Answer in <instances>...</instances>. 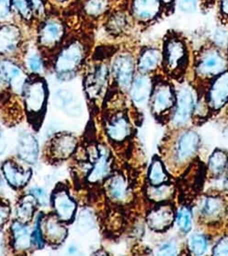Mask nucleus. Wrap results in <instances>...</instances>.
Masks as SVG:
<instances>
[{
	"instance_id": "obj_24",
	"label": "nucleus",
	"mask_w": 228,
	"mask_h": 256,
	"mask_svg": "<svg viewBox=\"0 0 228 256\" xmlns=\"http://www.w3.org/2000/svg\"><path fill=\"white\" fill-rule=\"evenodd\" d=\"M14 236V247L16 250H24L30 246V236L28 228L20 222H16L12 226Z\"/></svg>"
},
{
	"instance_id": "obj_36",
	"label": "nucleus",
	"mask_w": 228,
	"mask_h": 256,
	"mask_svg": "<svg viewBox=\"0 0 228 256\" xmlns=\"http://www.w3.org/2000/svg\"><path fill=\"white\" fill-rule=\"evenodd\" d=\"M12 3L22 17L26 19L31 18L32 10L29 0H12Z\"/></svg>"
},
{
	"instance_id": "obj_34",
	"label": "nucleus",
	"mask_w": 228,
	"mask_h": 256,
	"mask_svg": "<svg viewBox=\"0 0 228 256\" xmlns=\"http://www.w3.org/2000/svg\"><path fill=\"white\" fill-rule=\"evenodd\" d=\"M178 225L184 232H190L192 228V214L188 208H184L178 212L177 216Z\"/></svg>"
},
{
	"instance_id": "obj_42",
	"label": "nucleus",
	"mask_w": 228,
	"mask_h": 256,
	"mask_svg": "<svg viewBox=\"0 0 228 256\" xmlns=\"http://www.w3.org/2000/svg\"><path fill=\"white\" fill-rule=\"evenodd\" d=\"M32 194L42 205H46L47 204V194L44 190L40 188H34L32 190Z\"/></svg>"
},
{
	"instance_id": "obj_5",
	"label": "nucleus",
	"mask_w": 228,
	"mask_h": 256,
	"mask_svg": "<svg viewBox=\"0 0 228 256\" xmlns=\"http://www.w3.org/2000/svg\"><path fill=\"white\" fill-rule=\"evenodd\" d=\"M149 99L152 111L156 116L162 115L173 107L176 100L173 87L162 75L154 76Z\"/></svg>"
},
{
	"instance_id": "obj_44",
	"label": "nucleus",
	"mask_w": 228,
	"mask_h": 256,
	"mask_svg": "<svg viewBox=\"0 0 228 256\" xmlns=\"http://www.w3.org/2000/svg\"><path fill=\"white\" fill-rule=\"evenodd\" d=\"M10 8L6 0H0V18H5L9 14Z\"/></svg>"
},
{
	"instance_id": "obj_39",
	"label": "nucleus",
	"mask_w": 228,
	"mask_h": 256,
	"mask_svg": "<svg viewBox=\"0 0 228 256\" xmlns=\"http://www.w3.org/2000/svg\"><path fill=\"white\" fill-rule=\"evenodd\" d=\"M177 247L175 244L166 243L163 244L158 250V255L164 256H173L177 254Z\"/></svg>"
},
{
	"instance_id": "obj_30",
	"label": "nucleus",
	"mask_w": 228,
	"mask_h": 256,
	"mask_svg": "<svg viewBox=\"0 0 228 256\" xmlns=\"http://www.w3.org/2000/svg\"><path fill=\"white\" fill-rule=\"evenodd\" d=\"M0 74L6 82H15L21 76L20 68L15 64L10 62L3 61L0 62Z\"/></svg>"
},
{
	"instance_id": "obj_20",
	"label": "nucleus",
	"mask_w": 228,
	"mask_h": 256,
	"mask_svg": "<svg viewBox=\"0 0 228 256\" xmlns=\"http://www.w3.org/2000/svg\"><path fill=\"white\" fill-rule=\"evenodd\" d=\"M2 170L7 181L10 185L15 188L23 187L27 184L32 176L30 170L22 171L12 161L5 162Z\"/></svg>"
},
{
	"instance_id": "obj_51",
	"label": "nucleus",
	"mask_w": 228,
	"mask_h": 256,
	"mask_svg": "<svg viewBox=\"0 0 228 256\" xmlns=\"http://www.w3.org/2000/svg\"></svg>"
},
{
	"instance_id": "obj_18",
	"label": "nucleus",
	"mask_w": 228,
	"mask_h": 256,
	"mask_svg": "<svg viewBox=\"0 0 228 256\" xmlns=\"http://www.w3.org/2000/svg\"><path fill=\"white\" fill-rule=\"evenodd\" d=\"M20 158L29 164H34L37 161L38 144L37 140L32 134H22L18 146Z\"/></svg>"
},
{
	"instance_id": "obj_37",
	"label": "nucleus",
	"mask_w": 228,
	"mask_h": 256,
	"mask_svg": "<svg viewBox=\"0 0 228 256\" xmlns=\"http://www.w3.org/2000/svg\"><path fill=\"white\" fill-rule=\"evenodd\" d=\"M214 41L219 47H225L228 44V30L220 27L216 30L214 35Z\"/></svg>"
},
{
	"instance_id": "obj_13",
	"label": "nucleus",
	"mask_w": 228,
	"mask_h": 256,
	"mask_svg": "<svg viewBox=\"0 0 228 256\" xmlns=\"http://www.w3.org/2000/svg\"><path fill=\"white\" fill-rule=\"evenodd\" d=\"M106 130L111 139L121 142L129 136L131 128L127 116L122 112H118L112 116L106 125Z\"/></svg>"
},
{
	"instance_id": "obj_32",
	"label": "nucleus",
	"mask_w": 228,
	"mask_h": 256,
	"mask_svg": "<svg viewBox=\"0 0 228 256\" xmlns=\"http://www.w3.org/2000/svg\"><path fill=\"white\" fill-rule=\"evenodd\" d=\"M149 178L154 185H160L167 178L163 166L159 160H155L150 168Z\"/></svg>"
},
{
	"instance_id": "obj_12",
	"label": "nucleus",
	"mask_w": 228,
	"mask_h": 256,
	"mask_svg": "<svg viewBox=\"0 0 228 256\" xmlns=\"http://www.w3.org/2000/svg\"><path fill=\"white\" fill-rule=\"evenodd\" d=\"M210 106L214 110H220L228 101V72L220 74L214 81L209 94Z\"/></svg>"
},
{
	"instance_id": "obj_43",
	"label": "nucleus",
	"mask_w": 228,
	"mask_h": 256,
	"mask_svg": "<svg viewBox=\"0 0 228 256\" xmlns=\"http://www.w3.org/2000/svg\"><path fill=\"white\" fill-rule=\"evenodd\" d=\"M29 66L32 71H40L42 68V62L39 56L37 55L32 56L29 60Z\"/></svg>"
},
{
	"instance_id": "obj_16",
	"label": "nucleus",
	"mask_w": 228,
	"mask_h": 256,
	"mask_svg": "<svg viewBox=\"0 0 228 256\" xmlns=\"http://www.w3.org/2000/svg\"><path fill=\"white\" fill-rule=\"evenodd\" d=\"M200 137L194 131H188L181 136L178 142L177 156L180 161H184L191 158L198 149Z\"/></svg>"
},
{
	"instance_id": "obj_29",
	"label": "nucleus",
	"mask_w": 228,
	"mask_h": 256,
	"mask_svg": "<svg viewBox=\"0 0 228 256\" xmlns=\"http://www.w3.org/2000/svg\"><path fill=\"white\" fill-rule=\"evenodd\" d=\"M108 191L114 200H122L126 197V186L123 178L116 176L112 178L108 184Z\"/></svg>"
},
{
	"instance_id": "obj_40",
	"label": "nucleus",
	"mask_w": 228,
	"mask_h": 256,
	"mask_svg": "<svg viewBox=\"0 0 228 256\" xmlns=\"http://www.w3.org/2000/svg\"><path fill=\"white\" fill-rule=\"evenodd\" d=\"M197 0H180V10L185 13H193L197 8Z\"/></svg>"
},
{
	"instance_id": "obj_7",
	"label": "nucleus",
	"mask_w": 228,
	"mask_h": 256,
	"mask_svg": "<svg viewBox=\"0 0 228 256\" xmlns=\"http://www.w3.org/2000/svg\"><path fill=\"white\" fill-rule=\"evenodd\" d=\"M66 29L60 20H48L40 30L39 42L42 47L54 49L62 47L66 38Z\"/></svg>"
},
{
	"instance_id": "obj_14",
	"label": "nucleus",
	"mask_w": 228,
	"mask_h": 256,
	"mask_svg": "<svg viewBox=\"0 0 228 256\" xmlns=\"http://www.w3.org/2000/svg\"><path fill=\"white\" fill-rule=\"evenodd\" d=\"M153 84V77L140 74L136 76L130 88V95L134 102L142 104L150 98Z\"/></svg>"
},
{
	"instance_id": "obj_45",
	"label": "nucleus",
	"mask_w": 228,
	"mask_h": 256,
	"mask_svg": "<svg viewBox=\"0 0 228 256\" xmlns=\"http://www.w3.org/2000/svg\"><path fill=\"white\" fill-rule=\"evenodd\" d=\"M34 235L36 243H37L38 245L40 246V247H42V246H43V240H42V234L41 232H40L39 222H38L37 226H36V230L35 232H34Z\"/></svg>"
},
{
	"instance_id": "obj_21",
	"label": "nucleus",
	"mask_w": 228,
	"mask_h": 256,
	"mask_svg": "<svg viewBox=\"0 0 228 256\" xmlns=\"http://www.w3.org/2000/svg\"><path fill=\"white\" fill-rule=\"evenodd\" d=\"M20 40V31L15 26H6L0 28V53L13 52L18 48Z\"/></svg>"
},
{
	"instance_id": "obj_1",
	"label": "nucleus",
	"mask_w": 228,
	"mask_h": 256,
	"mask_svg": "<svg viewBox=\"0 0 228 256\" xmlns=\"http://www.w3.org/2000/svg\"><path fill=\"white\" fill-rule=\"evenodd\" d=\"M89 40L73 35L62 46L55 61V71L62 81H70L83 69L89 53Z\"/></svg>"
},
{
	"instance_id": "obj_25",
	"label": "nucleus",
	"mask_w": 228,
	"mask_h": 256,
	"mask_svg": "<svg viewBox=\"0 0 228 256\" xmlns=\"http://www.w3.org/2000/svg\"><path fill=\"white\" fill-rule=\"evenodd\" d=\"M109 170L108 155L106 150H102L100 157L94 165L93 170L89 176L90 182H96L105 177Z\"/></svg>"
},
{
	"instance_id": "obj_47",
	"label": "nucleus",
	"mask_w": 228,
	"mask_h": 256,
	"mask_svg": "<svg viewBox=\"0 0 228 256\" xmlns=\"http://www.w3.org/2000/svg\"><path fill=\"white\" fill-rule=\"evenodd\" d=\"M6 146V144L5 140H4L3 136L0 134V154H2L4 151H5Z\"/></svg>"
},
{
	"instance_id": "obj_10",
	"label": "nucleus",
	"mask_w": 228,
	"mask_h": 256,
	"mask_svg": "<svg viewBox=\"0 0 228 256\" xmlns=\"http://www.w3.org/2000/svg\"><path fill=\"white\" fill-rule=\"evenodd\" d=\"M194 108L193 92L187 86H182L176 96V109L173 122L176 126H182L191 118Z\"/></svg>"
},
{
	"instance_id": "obj_4",
	"label": "nucleus",
	"mask_w": 228,
	"mask_h": 256,
	"mask_svg": "<svg viewBox=\"0 0 228 256\" xmlns=\"http://www.w3.org/2000/svg\"><path fill=\"white\" fill-rule=\"evenodd\" d=\"M111 76L116 87L122 92L130 91L136 77V59L129 50L114 54L110 62Z\"/></svg>"
},
{
	"instance_id": "obj_19",
	"label": "nucleus",
	"mask_w": 228,
	"mask_h": 256,
	"mask_svg": "<svg viewBox=\"0 0 228 256\" xmlns=\"http://www.w3.org/2000/svg\"><path fill=\"white\" fill-rule=\"evenodd\" d=\"M106 31L113 37H121L130 30V21L124 12H117L110 16L105 24Z\"/></svg>"
},
{
	"instance_id": "obj_17",
	"label": "nucleus",
	"mask_w": 228,
	"mask_h": 256,
	"mask_svg": "<svg viewBox=\"0 0 228 256\" xmlns=\"http://www.w3.org/2000/svg\"><path fill=\"white\" fill-rule=\"evenodd\" d=\"M54 206L60 219L68 222L72 219L76 211V204L67 192L61 190L54 194Z\"/></svg>"
},
{
	"instance_id": "obj_9",
	"label": "nucleus",
	"mask_w": 228,
	"mask_h": 256,
	"mask_svg": "<svg viewBox=\"0 0 228 256\" xmlns=\"http://www.w3.org/2000/svg\"><path fill=\"white\" fill-rule=\"evenodd\" d=\"M227 64L218 50L210 49L202 54L197 66V71L200 75L211 77L220 75L226 69Z\"/></svg>"
},
{
	"instance_id": "obj_22",
	"label": "nucleus",
	"mask_w": 228,
	"mask_h": 256,
	"mask_svg": "<svg viewBox=\"0 0 228 256\" xmlns=\"http://www.w3.org/2000/svg\"><path fill=\"white\" fill-rule=\"evenodd\" d=\"M76 140L69 134H64L54 140L53 152L57 158H66L69 156L75 148Z\"/></svg>"
},
{
	"instance_id": "obj_28",
	"label": "nucleus",
	"mask_w": 228,
	"mask_h": 256,
	"mask_svg": "<svg viewBox=\"0 0 228 256\" xmlns=\"http://www.w3.org/2000/svg\"><path fill=\"white\" fill-rule=\"evenodd\" d=\"M46 234L51 241L59 243L66 236V230L54 219L48 220L46 226Z\"/></svg>"
},
{
	"instance_id": "obj_41",
	"label": "nucleus",
	"mask_w": 228,
	"mask_h": 256,
	"mask_svg": "<svg viewBox=\"0 0 228 256\" xmlns=\"http://www.w3.org/2000/svg\"><path fill=\"white\" fill-rule=\"evenodd\" d=\"M10 214V208L5 203H0V229L7 222Z\"/></svg>"
},
{
	"instance_id": "obj_48",
	"label": "nucleus",
	"mask_w": 228,
	"mask_h": 256,
	"mask_svg": "<svg viewBox=\"0 0 228 256\" xmlns=\"http://www.w3.org/2000/svg\"><path fill=\"white\" fill-rule=\"evenodd\" d=\"M174 0H162V2L165 4H170L172 3Z\"/></svg>"
},
{
	"instance_id": "obj_50",
	"label": "nucleus",
	"mask_w": 228,
	"mask_h": 256,
	"mask_svg": "<svg viewBox=\"0 0 228 256\" xmlns=\"http://www.w3.org/2000/svg\"><path fill=\"white\" fill-rule=\"evenodd\" d=\"M1 182H2L1 178H0V183H1Z\"/></svg>"
},
{
	"instance_id": "obj_2",
	"label": "nucleus",
	"mask_w": 228,
	"mask_h": 256,
	"mask_svg": "<svg viewBox=\"0 0 228 256\" xmlns=\"http://www.w3.org/2000/svg\"><path fill=\"white\" fill-rule=\"evenodd\" d=\"M162 69L174 79L183 75L188 64V52L184 40L177 34L169 32L164 37L162 49Z\"/></svg>"
},
{
	"instance_id": "obj_11",
	"label": "nucleus",
	"mask_w": 228,
	"mask_h": 256,
	"mask_svg": "<svg viewBox=\"0 0 228 256\" xmlns=\"http://www.w3.org/2000/svg\"><path fill=\"white\" fill-rule=\"evenodd\" d=\"M162 50L159 48H142L136 59V70L140 74L151 76L162 68Z\"/></svg>"
},
{
	"instance_id": "obj_38",
	"label": "nucleus",
	"mask_w": 228,
	"mask_h": 256,
	"mask_svg": "<svg viewBox=\"0 0 228 256\" xmlns=\"http://www.w3.org/2000/svg\"><path fill=\"white\" fill-rule=\"evenodd\" d=\"M215 256H228V238H222L219 240L213 249Z\"/></svg>"
},
{
	"instance_id": "obj_46",
	"label": "nucleus",
	"mask_w": 228,
	"mask_h": 256,
	"mask_svg": "<svg viewBox=\"0 0 228 256\" xmlns=\"http://www.w3.org/2000/svg\"><path fill=\"white\" fill-rule=\"evenodd\" d=\"M221 8L223 13L228 16V0H222Z\"/></svg>"
},
{
	"instance_id": "obj_27",
	"label": "nucleus",
	"mask_w": 228,
	"mask_h": 256,
	"mask_svg": "<svg viewBox=\"0 0 228 256\" xmlns=\"http://www.w3.org/2000/svg\"><path fill=\"white\" fill-rule=\"evenodd\" d=\"M228 162L227 154L220 150H215L209 160L210 171L214 174H220L225 170Z\"/></svg>"
},
{
	"instance_id": "obj_23",
	"label": "nucleus",
	"mask_w": 228,
	"mask_h": 256,
	"mask_svg": "<svg viewBox=\"0 0 228 256\" xmlns=\"http://www.w3.org/2000/svg\"><path fill=\"white\" fill-rule=\"evenodd\" d=\"M224 211V204L218 198H206L202 203L201 213L209 219H216L220 217Z\"/></svg>"
},
{
	"instance_id": "obj_8",
	"label": "nucleus",
	"mask_w": 228,
	"mask_h": 256,
	"mask_svg": "<svg viewBox=\"0 0 228 256\" xmlns=\"http://www.w3.org/2000/svg\"><path fill=\"white\" fill-rule=\"evenodd\" d=\"M162 3V0H133L132 16L140 24H150L159 16Z\"/></svg>"
},
{
	"instance_id": "obj_26",
	"label": "nucleus",
	"mask_w": 228,
	"mask_h": 256,
	"mask_svg": "<svg viewBox=\"0 0 228 256\" xmlns=\"http://www.w3.org/2000/svg\"><path fill=\"white\" fill-rule=\"evenodd\" d=\"M109 3L108 0H87L84 4V12L88 17L96 19L108 11Z\"/></svg>"
},
{
	"instance_id": "obj_35",
	"label": "nucleus",
	"mask_w": 228,
	"mask_h": 256,
	"mask_svg": "<svg viewBox=\"0 0 228 256\" xmlns=\"http://www.w3.org/2000/svg\"><path fill=\"white\" fill-rule=\"evenodd\" d=\"M172 189L170 186H163L158 188H150L148 194L152 200L160 201L166 199L171 194Z\"/></svg>"
},
{
	"instance_id": "obj_31",
	"label": "nucleus",
	"mask_w": 228,
	"mask_h": 256,
	"mask_svg": "<svg viewBox=\"0 0 228 256\" xmlns=\"http://www.w3.org/2000/svg\"><path fill=\"white\" fill-rule=\"evenodd\" d=\"M189 248L190 251L194 255H202L207 250L208 240L205 236L202 234H195L190 238Z\"/></svg>"
},
{
	"instance_id": "obj_3",
	"label": "nucleus",
	"mask_w": 228,
	"mask_h": 256,
	"mask_svg": "<svg viewBox=\"0 0 228 256\" xmlns=\"http://www.w3.org/2000/svg\"><path fill=\"white\" fill-rule=\"evenodd\" d=\"M106 57L93 58L92 63L87 66L84 76V90L90 100H96L109 90L111 78L110 62Z\"/></svg>"
},
{
	"instance_id": "obj_33",
	"label": "nucleus",
	"mask_w": 228,
	"mask_h": 256,
	"mask_svg": "<svg viewBox=\"0 0 228 256\" xmlns=\"http://www.w3.org/2000/svg\"><path fill=\"white\" fill-rule=\"evenodd\" d=\"M34 205L33 201L27 197L18 208V217L24 222H28L32 217L34 213Z\"/></svg>"
},
{
	"instance_id": "obj_6",
	"label": "nucleus",
	"mask_w": 228,
	"mask_h": 256,
	"mask_svg": "<svg viewBox=\"0 0 228 256\" xmlns=\"http://www.w3.org/2000/svg\"><path fill=\"white\" fill-rule=\"evenodd\" d=\"M25 102L30 113H40L45 107L48 98V89L46 82L42 78L30 80L26 85Z\"/></svg>"
},
{
	"instance_id": "obj_15",
	"label": "nucleus",
	"mask_w": 228,
	"mask_h": 256,
	"mask_svg": "<svg viewBox=\"0 0 228 256\" xmlns=\"http://www.w3.org/2000/svg\"><path fill=\"white\" fill-rule=\"evenodd\" d=\"M174 218L171 206L163 205L150 212L148 216V222L152 229L162 231L171 225Z\"/></svg>"
},
{
	"instance_id": "obj_49",
	"label": "nucleus",
	"mask_w": 228,
	"mask_h": 256,
	"mask_svg": "<svg viewBox=\"0 0 228 256\" xmlns=\"http://www.w3.org/2000/svg\"><path fill=\"white\" fill-rule=\"evenodd\" d=\"M58 1L64 2V1H66V0H58Z\"/></svg>"
}]
</instances>
